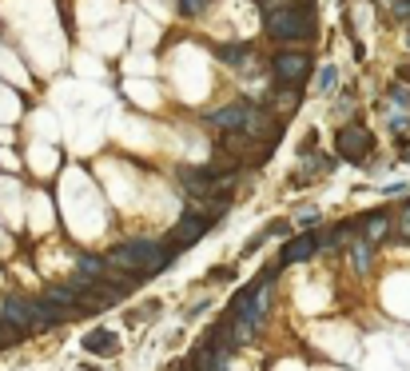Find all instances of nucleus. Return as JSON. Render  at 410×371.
Wrapping results in <instances>:
<instances>
[{"label":"nucleus","instance_id":"obj_1","mask_svg":"<svg viewBox=\"0 0 410 371\" xmlns=\"http://www.w3.org/2000/svg\"><path fill=\"white\" fill-rule=\"evenodd\" d=\"M112 268H140V275H152L159 268H168V256L159 252L156 243H124V248H116L108 256Z\"/></svg>","mask_w":410,"mask_h":371},{"label":"nucleus","instance_id":"obj_2","mask_svg":"<svg viewBox=\"0 0 410 371\" xmlns=\"http://www.w3.org/2000/svg\"><path fill=\"white\" fill-rule=\"evenodd\" d=\"M267 28H271V36H279V40H303V36H311L315 20H311V8H299V12L283 8V12H271L267 17Z\"/></svg>","mask_w":410,"mask_h":371},{"label":"nucleus","instance_id":"obj_3","mask_svg":"<svg viewBox=\"0 0 410 371\" xmlns=\"http://www.w3.org/2000/svg\"><path fill=\"white\" fill-rule=\"evenodd\" d=\"M371 152V132L366 128H343L339 132V156L343 160H363Z\"/></svg>","mask_w":410,"mask_h":371},{"label":"nucleus","instance_id":"obj_4","mask_svg":"<svg viewBox=\"0 0 410 371\" xmlns=\"http://www.w3.org/2000/svg\"><path fill=\"white\" fill-rule=\"evenodd\" d=\"M307 72H311V60H307L303 52H279V56H275V76H279V80L295 84V80H303Z\"/></svg>","mask_w":410,"mask_h":371},{"label":"nucleus","instance_id":"obj_5","mask_svg":"<svg viewBox=\"0 0 410 371\" xmlns=\"http://www.w3.org/2000/svg\"><path fill=\"white\" fill-rule=\"evenodd\" d=\"M204 232H207V220L191 212V216H184V220L175 224V232H172V236H175V243H195L199 236H204Z\"/></svg>","mask_w":410,"mask_h":371},{"label":"nucleus","instance_id":"obj_6","mask_svg":"<svg viewBox=\"0 0 410 371\" xmlns=\"http://www.w3.org/2000/svg\"><path fill=\"white\" fill-rule=\"evenodd\" d=\"M211 120H215L220 128H243V120H247V104H227V108H220Z\"/></svg>","mask_w":410,"mask_h":371},{"label":"nucleus","instance_id":"obj_7","mask_svg":"<svg viewBox=\"0 0 410 371\" xmlns=\"http://www.w3.org/2000/svg\"><path fill=\"white\" fill-rule=\"evenodd\" d=\"M4 323H12V327H32V304L8 300V304H4Z\"/></svg>","mask_w":410,"mask_h":371},{"label":"nucleus","instance_id":"obj_8","mask_svg":"<svg viewBox=\"0 0 410 371\" xmlns=\"http://www.w3.org/2000/svg\"><path fill=\"white\" fill-rule=\"evenodd\" d=\"M44 300H48L52 307L68 311V316L76 311V304H72V300H76V288H72V284H68V288H48V295H44Z\"/></svg>","mask_w":410,"mask_h":371},{"label":"nucleus","instance_id":"obj_9","mask_svg":"<svg viewBox=\"0 0 410 371\" xmlns=\"http://www.w3.org/2000/svg\"><path fill=\"white\" fill-rule=\"evenodd\" d=\"M311 252H315V240H311V236H299L295 243H287L283 248V259L287 264H299V259H307Z\"/></svg>","mask_w":410,"mask_h":371},{"label":"nucleus","instance_id":"obj_10","mask_svg":"<svg viewBox=\"0 0 410 371\" xmlns=\"http://www.w3.org/2000/svg\"><path fill=\"white\" fill-rule=\"evenodd\" d=\"M60 307H52V304H32V327H52V323H60Z\"/></svg>","mask_w":410,"mask_h":371},{"label":"nucleus","instance_id":"obj_11","mask_svg":"<svg viewBox=\"0 0 410 371\" xmlns=\"http://www.w3.org/2000/svg\"><path fill=\"white\" fill-rule=\"evenodd\" d=\"M386 227H391V220H386V216H371V220H366V243L382 240V236H386Z\"/></svg>","mask_w":410,"mask_h":371},{"label":"nucleus","instance_id":"obj_12","mask_svg":"<svg viewBox=\"0 0 410 371\" xmlns=\"http://www.w3.org/2000/svg\"><path fill=\"white\" fill-rule=\"evenodd\" d=\"M84 347H88V352H116V339H112L108 331H100V336L92 331V336L84 339Z\"/></svg>","mask_w":410,"mask_h":371},{"label":"nucleus","instance_id":"obj_13","mask_svg":"<svg viewBox=\"0 0 410 371\" xmlns=\"http://www.w3.org/2000/svg\"><path fill=\"white\" fill-rule=\"evenodd\" d=\"M179 180H184V188H188V192H195V196H204L207 188H211V180L199 176V172H184Z\"/></svg>","mask_w":410,"mask_h":371},{"label":"nucleus","instance_id":"obj_14","mask_svg":"<svg viewBox=\"0 0 410 371\" xmlns=\"http://www.w3.org/2000/svg\"><path fill=\"white\" fill-rule=\"evenodd\" d=\"M350 264H355V268H366V264H371V252H366V243H359V248L350 252Z\"/></svg>","mask_w":410,"mask_h":371},{"label":"nucleus","instance_id":"obj_15","mask_svg":"<svg viewBox=\"0 0 410 371\" xmlns=\"http://www.w3.org/2000/svg\"><path fill=\"white\" fill-rule=\"evenodd\" d=\"M323 88H335V68H323V76H319V92Z\"/></svg>","mask_w":410,"mask_h":371},{"label":"nucleus","instance_id":"obj_16","mask_svg":"<svg viewBox=\"0 0 410 371\" xmlns=\"http://www.w3.org/2000/svg\"><path fill=\"white\" fill-rule=\"evenodd\" d=\"M398 236H402V240H410V208L402 212V220H398Z\"/></svg>","mask_w":410,"mask_h":371},{"label":"nucleus","instance_id":"obj_17","mask_svg":"<svg viewBox=\"0 0 410 371\" xmlns=\"http://www.w3.org/2000/svg\"><path fill=\"white\" fill-rule=\"evenodd\" d=\"M395 12L407 20V17H410V0H395Z\"/></svg>","mask_w":410,"mask_h":371},{"label":"nucleus","instance_id":"obj_18","mask_svg":"<svg viewBox=\"0 0 410 371\" xmlns=\"http://www.w3.org/2000/svg\"><path fill=\"white\" fill-rule=\"evenodd\" d=\"M207 371H223V363H215V359H211V368H207Z\"/></svg>","mask_w":410,"mask_h":371},{"label":"nucleus","instance_id":"obj_19","mask_svg":"<svg viewBox=\"0 0 410 371\" xmlns=\"http://www.w3.org/2000/svg\"><path fill=\"white\" fill-rule=\"evenodd\" d=\"M0 339H4V327H0Z\"/></svg>","mask_w":410,"mask_h":371}]
</instances>
